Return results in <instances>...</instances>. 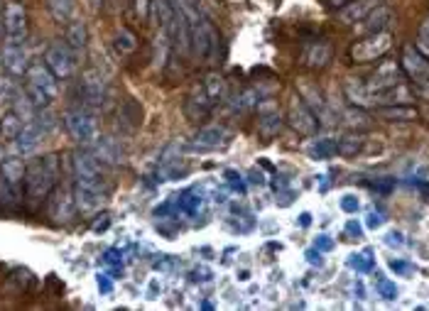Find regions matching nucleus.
<instances>
[{
	"instance_id": "f257e3e1",
	"label": "nucleus",
	"mask_w": 429,
	"mask_h": 311,
	"mask_svg": "<svg viewBox=\"0 0 429 311\" xmlns=\"http://www.w3.org/2000/svg\"><path fill=\"white\" fill-rule=\"evenodd\" d=\"M59 182V157L45 155L34 160L25 172V196L30 201H45Z\"/></svg>"
},
{
	"instance_id": "f03ea898",
	"label": "nucleus",
	"mask_w": 429,
	"mask_h": 311,
	"mask_svg": "<svg viewBox=\"0 0 429 311\" xmlns=\"http://www.w3.org/2000/svg\"><path fill=\"white\" fill-rule=\"evenodd\" d=\"M218 47H221V37H218V30L209 23L207 17H199L196 25L191 28V54L196 59L213 64L218 59Z\"/></svg>"
},
{
	"instance_id": "7ed1b4c3",
	"label": "nucleus",
	"mask_w": 429,
	"mask_h": 311,
	"mask_svg": "<svg viewBox=\"0 0 429 311\" xmlns=\"http://www.w3.org/2000/svg\"><path fill=\"white\" fill-rule=\"evenodd\" d=\"M390 47H393V34L388 32V30H383V32L368 34L366 39H358L348 54H351V59L356 61V64H368V61H375L388 54Z\"/></svg>"
},
{
	"instance_id": "20e7f679",
	"label": "nucleus",
	"mask_w": 429,
	"mask_h": 311,
	"mask_svg": "<svg viewBox=\"0 0 429 311\" xmlns=\"http://www.w3.org/2000/svg\"><path fill=\"white\" fill-rule=\"evenodd\" d=\"M64 128L76 142H94L98 138V120L86 108H72L64 113Z\"/></svg>"
},
{
	"instance_id": "39448f33",
	"label": "nucleus",
	"mask_w": 429,
	"mask_h": 311,
	"mask_svg": "<svg viewBox=\"0 0 429 311\" xmlns=\"http://www.w3.org/2000/svg\"><path fill=\"white\" fill-rule=\"evenodd\" d=\"M45 64L52 69L59 81H67V78L74 76L76 72V61H74V52L67 42H54V45L47 47V54H45Z\"/></svg>"
},
{
	"instance_id": "423d86ee",
	"label": "nucleus",
	"mask_w": 429,
	"mask_h": 311,
	"mask_svg": "<svg viewBox=\"0 0 429 311\" xmlns=\"http://www.w3.org/2000/svg\"><path fill=\"white\" fill-rule=\"evenodd\" d=\"M74 179H76V184H98V186H106V177H103L101 162L91 152H76L74 155Z\"/></svg>"
},
{
	"instance_id": "0eeeda50",
	"label": "nucleus",
	"mask_w": 429,
	"mask_h": 311,
	"mask_svg": "<svg viewBox=\"0 0 429 311\" xmlns=\"http://www.w3.org/2000/svg\"><path fill=\"white\" fill-rule=\"evenodd\" d=\"M0 61H3V67L12 74V76H20V74L28 72V52L23 47V39H15V37H8V42L3 45L0 50Z\"/></svg>"
},
{
	"instance_id": "6e6552de",
	"label": "nucleus",
	"mask_w": 429,
	"mask_h": 311,
	"mask_svg": "<svg viewBox=\"0 0 429 311\" xmlns=\"http://www.w3.org/2000/svg\"><path fill=\"white\" fill-rule=\"evenodd\" d=\"M106 194L108 186H98V184H76L74 186V199H76V208L81 213L98 211L106 201Z\"/></svg>"
},
{
	"instance_id": "1a4fd4ad",
	"label": "nucleus",
	"mask_w": 429,
	"mask_h": 311,
	"mask_svg": "<svg viewBox=\"0 0 429 311\" xmlns=\"http://www.w3.org/2000/svg\"><path fill=\"white\" fill-rule=\"evenodd\" d=\"M229 142H231V133L223 125H209V128H201L196 133L194 142H191V150L213 152V150H223Z\"/></svg>"
},
{
	"instance_id": "9d476101",
	"label": "nucleus",
	"mask_w": 429,
	"mask_h": 311,
	"mask_svg": "<svg viewBox=\"0 0 429 311\" xmlns=\"http://www.w3.org/2000/svg\"><path fill=\"white\" fill-rule=\"evenodd\" d=\"M255 108H258V133H260V138H265V140L275 138V135L280 133V128H282L278 103L270 98H260Z\"/></svg>"
},
{
	"instance_id": "9b49d317",
	"label": "nucleus",
	"mask_w": 429,
	"mask_h": 311,
	"mask_svg": "<svg viewBox=\"0 0 429 311\" xmlns=\"http://www.w3.org/2000/svg\"><path fill=\"white\" fill-rule=\"evenodd\" d=\"M397 84H400V69H397V64L395 61H383V64L370 74L366 86L370 94L380 96V94H388L390 89H395Z\"/></svg>"
},
{
	"instance_id": "f8f14e48",
	"label": "nucleus",
	"mask_w": 429,
	"mask_h": 311,
	"mask_svg": "<svg viewBox=\"0 0 429 311\" xmlns=\"http://www.w3.org/2000/svg\"><path fill=\"white\" fill-rule=\"evenodd\" d=\"M3 28H6L8 37L23 39L28 34V10H25L23 3L10 0L6 8H3Z\"/></svg>"
},
{
	"instance_id": "ddd939ff",
	"label": "nucleus",
	"mask_w": 429,
	"mask_h": 311,
	"mask_svg": "<svg viewBox=\"0 0 429 311\" xmlns=\"http://www.w3.org/2000/svg\"><path fill=\"white\" fill-rule=\"evenodd\" d=\"M319 118L314 116V111L309 106H306L304 100L297 96V98H292L290 103V125L297 130L300 135H314L319 128Z\"/></svg>"
},
{
	"instance_id": "4468645a",
	"label": "nucleus",
	"mask_w": 429,
	"mask_h": 311,
	"mask_svg": "<svg viewBox=\"0 0 429 311\" xmlns=\"http://www.w3.org/2000/svg\"><path fill=\"white\" fill-rule=\"evenodd\" d=\"M25 76H28V84L34 86V89L45 91L47 96H50L52 100L59 96V84H56V76L52 74V69L47 67V64H39V61H34V64H30L28 72H25Z\"/></svg>"
},
{
	"instance_id": "2eb2a0df",
	"label": "nucleus",
	"mask_w": 429,
	"mask_h": 311,
	"mask_svg": "<svg viewBox=\"0 0 429 311\" xmlns=\"http://www.w3.org/2000/svg\"><path fill=\"white\" fill-rule=\"evenodd\" d=\"M52 199H50V206H47V211H50V218H54V221L64 223L69 221V218H74V213L79 211L76 208V199H74V191L69 189H52Z\"/></svg>"
},
{
	"instance_id": "dca6fc26",
	"label": "nucleus",
	"mask_w": 429,
	"mask_h": 311,
	"mask_svg": "<svg viewBox=\"0 0 429 311\" xmlns=\"http://www.w3.org/2000/svg\"><path fill=\"white\" fill-rule=\"evenodd\" d=\"M106 81H103V76H101L98 72H86L84 76H81V86H79V94H81V98H84V103L89 108H96L101 106L103 100H106Z\"/></svg>"
},
{
	"instance_id": "f3484780",
	"label": "nucleus",
	"mask_w": 429,
	"mask_h": 311,
	"mask_svg": "<svg viewBox=\"0 0 429 311\" xmlns=\"http://www.w3.org/2000/svg\"><path fill=\"white\" fill-rule=\"evenodd\" d=\"M402 67L412 81H429V56H424L417 47H405Z\"/></svg>"
},
{
	"instance_id": "a211bd4d",
	"label": "nucleus",
	"mask_w": 429,
	"mask_h": 311,
	"mask_svg": "<svg viewBox=\"0 0 429 311\" xmlns=\"http://www.w3.org/2000/svg\"><path fill=\"white\" fill-rule=\"evenodd\" d=\"M344 94L356 108H375V106H380V103H383V100H380V96L378 94H370V91H368V86L361 84L358 78H346V81H344Z\"/></svg>"
},
{
	"instance_id": "6ab92c4d",
	"label": "nucleus",
	"mask_w": 429,
	"mask_h": 311,
	"mask_svg": "<svg viewBox=\"0 0 429 311\" xmlns=\"http://www.w3.org/2000/svg\"><path fill=\"white\" fill-rule=\"evenodd\" d=\"M297 89H300V98L304 100L306 106L312 108L314 116L322 118V120H326V122H331V120H329V118H331V111H329V106H326V98H324V94H322V91H319V86L309 84V81H304V78H302Z\"/></svg>"
},
{
	"instance_id": "aec40b11",
	"label": "nucleus",
	"mask_w": 429,
	"mask_h": 311,
	"mask_svg": "<svg viewBox=\"0 0 429 311\" xmlns=\"http://www.w3.org/2000/svg\"><path fill=\"white\" fill-rule=\"evenodd\" d=\"M25 172H28L25 162L15 155L6 157V160L0 162V177L6 179V184L15 194L17 191H25Z\"/></svg>"
},
{
	"instance_id": "412c9836",
	"label": "nucleus",
	"mask_w": 429,
	"mask_h": 311,
	"mask_svg": "<svg viewBox=\"0 0 429 311\" xmlns=\"http://www.w3.org/2000/svg\"><path fill=\"white\" fill-rule=\"evenodd\" d=\"M213 100L209 98V94L204 91V86H194V89L189 91V96H187V103H184V111H187V116L191 118V120H201V118L207 116L209 111H211Z\"/></svg>"
},
{
	"instance_id": "4be33fe9",
	"label": "nucleus",
	"mask_w": 429,
	"mask_h": 311,
	"mask_svg": "<svg viewBox=\"0 0 429 311\" xmlns=\"http://www.w3.org/2000/svg\"><path fill=\"white\" fill-rule=\"evenodd\" d=\"M375 116L380 120H388V122H410V120H417V108L407 106V103H385V106H375L373 108Z\"/></svg>"
},
{
	"instance_id": "5701e85b",
	"label": "nucleus",
	"mask_w": 429,
	"mask_h": 311,
	"mask_svg": "<svg viewBox=\"0 0 429 311\" xmlns=\"http://www.w3.org/2000/svg\"><path fill=\"white\" fill-rule=\"evenodd\" d=\"M42 138H45V128H42L39 122H34V120L25 122L23 130H20V135H17V140H15L20 155H32L39 147V142H42Z\"/></svg>"
},
{
	"instance_id": "b1692460",
	"label": "nucleus",
	"mask_w": 429,
	"mask_h": 311,
	"mask_svg": "<svg viewBox=\"0 0 429 311\" xmlns=\"http://www.w3.org/2000/svg\"><path fill=\"white\" fill-rule=\"evenodd\" d=\"M378 6V0H348L344 8L339 10V20L344 25L363 23V17Z\"/></svg>"
},
{
	"instance_id": "393cba45",
	"label": "nucleus",
	"mask_w": 429,
	"mask_h": 311,
	"mask_svg": "<svg viewBox=\"0 0 429 311\" xmlns=\"http://www.w3.org/2000/svg\"><path fill=\"white\" fill-rule=\"evenodd\" d=\"M331 61V47L326 42H314L309 50L304 52V64L309 69H324Z\"/></svg>"
},
{
	"instance_id": "a878e982",
	"label": "nucleus",
	"mask_w": 429,
	"mask_h": 311,
	"mask_svg": "<svg viewBox=\"0 0 429 311\" xmlns=\"http://www.w3.org/2000/svg\"><path fill=\"white\" fill-rule=\"evenodd\" d=\"M12 113L23 122H32L37 118V106H34L30 96L25 94V89H17L15 98H12Z\"/></svg>"
},
{
	"instance_id": "bb28decb",
	"label": "nucleus",
	"mask_w": 429,
	"mask_h": 311,
	"mask_svg": "<svg viewBox=\"0 0 429 311\" xmlns=\"http://www.w3.org/2000/svg\"><path fill=\"white\" fill-rule=\"evenodd\" d=\"M91 155L98 162H118L121 160V147H118L116 140H106V138H96L94 140V150Z\"/></svg>"
},
{
	"instance_id": "cd10ccee",
	"label": "nucleus",
	"mask_w": 429,
	"mask_h": 311,
	"mask_svg": "<svg viewBox=\"0 0 429 311\" xmlns=\"http://www.w3.org/2000/svg\"><path fill=\"white\" fill-rule=\"evenodd\" d=\"M64 42L72 47L74 54H76V52H84L86 42H89V30H86V25L81 23V20H74V23L67 28V37H64Z\"/></svg>"
},
{
	"instance_id": "c85d7f7f",
	"label": "nucleus",
	"mask_w": 429,
	"mask_h": 311,
	"mask_svg": "<svg viewBox=\"0 0 429 311\" xmlns=\"http://www.w3.org/2000/svg\"><path fill=\"white\" fill-rule=\"evenodd\" d=\"M388 20H390V10H388V8H383V6H375L373 10L363 17V30H366L368 34L383 32L385 25H388Z\"/></svg>"
},
{
	"instance_id": "c756f323",
	"label": "nucleus",
	"mask_w": 429,
	"mask_h": 311,
	"mask_svg": "<svg viewBox=\"0 0 429 311\" xmlns=\"http://www.w3.org/2000/svg\"><path fill=\"white\" fill-rule=\"evenodd\" d=\"M334 155H339V140L334 138H322L309 147L312 160H331Z\"/></svg>"
},
{
	"instance_id": "7c9ffc66",
	"label": "nucleus",
	"mask_w": 429,
	"mask_h": 311,
	"mask_svg": "<svg viewBox=\"0 0 429 311\" xmlns=\"http://www.w3.org/2000/svg\"><path fill=\"white\" fill-rule=\"evenodd\" d=\"M169 50H172V34L160 28V32H157V37H155V67L162 69L167 64Z\"/></svg>"
},
{
	"instance_id": "2f4dec72",
	"label": "nucleus",
	"mask_w": 429,
	"mask_h": 311,
	"mask_svg": "<svg viewBox=\"0 0 429 311\" xmlns=\"http://www.w3.org/2000/svg\"><path fill=\"white\" fill-rule=\"evenodd\" d=\"M47 10L54 17L56 23H67L69 17L74 15V0H45Z\"/></svg>"
},
{
	"instance_id": "473e14b6",
	"label": "nucleus",
	"mask_w": 429,
	"mask_h": 311,
	"mask_svg": "<svg viewBox=\"0 0 429 311\" xmlns=\"http://www.w3.org/2000/svg\"><path fill=\"white\" fill-rule=\"evenodd\" d=\"M23 125L25 122L10 111L3 120H0V135H3V140H8V142H15L20 130H23Z\"/></svg>"
},
{
	"instance_id": "72a5a7b5",
	"label": "nucleus",
	"mask_w": 429,
	"mask_h": 311,
	"mask_svg": "<svg viewBox=\"0 0 429 311\" xmlns=\"http://www.w3.org/2000/svg\"><path fill=\"white\" fill-rule=\"evenodd\" d=\"M201 86H204V91H207L213 103H216L223 96V91H226V81H223V76H218V74H209V76L201 81Z\"/></svg>"
},
{
	"instance_id": "f704fd0d",
	"label": "nucleus",
	"mask_w": 429,
	"mask_h": 311,
	"mask_svg": "<svg viewBox=\"0 0 429 311\" xmlns=\"http://www.w3.org/2000/svg\"><path fill=\"white\" fill-rule=\"evenodd\" d=\"M135 47H138V37H135L130 30H118L116 32V50L121 52V54H130V52H135Z\"/></svg>"
},
{
	"instance_id": "c9c22d12",
	"label": "nucleus",
	"mask_w": 429,
	"mask_h": 311,
	"mask_svg": "<svg viewBox=\"0 0 429 311\" xmlns=\"http://www.w3.org/2000/svg\"><path fill=\"white\" fill-rule=\"evenodd\" d=\"M373 253H353V255H348V260H346V265L353 267V270H358V272H368V270H373Z\"/></svg>"
},
{
	"instance_id": "e433bc0d",
	"label": "nucleus",
	"mask_w": 429,
	"mask_h": 311,
	"mask_svg": "<svg viewBox=\"0 0 429 311\" xmlns=\"http://www.w3.org/2000/svg\"><path fill=\"white\" fill-rule=\"evenodd\" d=\"M363 150V140L358 135H346L339 140V155L344 157H356Z\"/></svg>"
},
{
	"instance_id": "4c0bfd02",
	"label": "nucleus",
	"mask_w": 429,
	"mask_h": 311,
	"mask_svg": "<svg viewBox=\"0 0 429 311\" xmlns=\"http://www.w3.org/2000/svg\"><path fill=\"white\" fill-rule=\"evenodd\" d=\"M344 122L348 125V128L363 130V128H368V116L363 113V108L353 106V111H346L344 113Z\"/></svg>"
},
{
	"instance_id": "58836bf2",
	"label": "nucleus",
	"mask_w": 429,
	"mask_h": 311,
	"mask_svg": "<svg viewBox=\"0 0 429 311\" xmlns=\"http://www.w3.org/2000/svg\"><path fill=\"white\" fill-rule=\"evenodd\" d=\"M15 94H17L15 81L8 78V76H0V103H12Z\"/></svg>"
},
{
	"instance_id": "ea45409f",
	"label": "nucleus",
	"mask_w": 429,
	"mask_h": 311,
	"mask_svg": "<svg viewBox=\"0 0 429 311\" xmlns=\"http://www.w3.org/2000/svg\"><path fill=\"white\" fill-rule=\"evenodd\" d=\"M378 294L388 301H395L397 299V287L390 282V279H378Z\"/></svg>"
},
{
	"instance_id": "a19ab883",
	"label": "nucleus",
	"mask_w": 429,
	"mask_h": 311,
	"mask_svg": "<svg viewBox=\"0 0 429 311\" xmlns=\"http://www.w3.org/2000/svg\"><path fill=\"white\" fill-rule=\"evenodd\" d=\"M390 270L395 275H400V277H410L415 272V265L407 260H390Z\"/></svg>"
},
{
	"instance_id": "79ce46f5",
	"label": "nucleus",
	"mask_w": 429,
	"mask_h": 311,
	"mask_svg": "<svg viewBox=\"0 0 429 311\" xmlns=\"http://www.w3.org/2000/svg\"><path fill=\"white\" fill-rule=\"evenodd\" d=\"M341 208H344L346 213H356L358 208H361V201L356 199V196L351 194H346L344 199H341Z\"/></svg>"
},
{
	"instance_id": "37998d69",
	"label": "nucleus",
	"mask_w": 429,
	"mask_h": 311,
	"mask_svg": "<svg viewBox=\"0 0 429 311\" xmlns=\"http://www.w3.org/2000/svg\"><path fill=\"white\" fill-rule=\"evenodd\" d=\"M385 245H390V248H402L405 245V235L400 230H390V233L385 235Z\"/></svg>"
},
{
	"instance_id": "c03bdc74",
	"label": "nucleus",
	"mask_w": 429,
	"mask_h": 311,
	"mask_svg": "<svg viewBox=\"0 0 429 311\" xmlns=\"http://www.w3.org/2000/svg\"><path fill=\"white\" fill-rule=\"evenodd\" d=\"M314 248L322 253H329L334 250V240L329 238V235H317V240H314Z\"/></svg>"
},
{
	"instance_id": "a18cd8bd",
	"label": "nucleus",
	"mask_w": 429,
	"mask_h": 311,
	"mask_svg": "<svg viewBox=\"0 0 429 311\" xmlns=\"http://www.w3.org/2000/svg\"><path fill=\"white\" fill-rule=\"evenodd\" d=\"M385 223V218H383V213H378V211H370L368 213V221H366V226L370 228V230H375V228H380Z\"/></svg>"
},
{
	"instance_id": "49530a36",
	"label": "nucleus",
	"mask_w": 429,
	"mask_h": 311,
	"mask_svg": "<svg viewBox=\"0 0 429 311\" xmlns=\"http://www.w3.org/2000/svg\"><path fill=\"white\" fill-rule=\"evenodd\" d=\"M150 0H135V12H138L140 20H147V12H150Z\"/></svg>"
},
{
	"instance_id": "de8ad7c7",
	"label": "nucleus",
	"mask_w": 429,
	"mask_h": 311,
	"mask_svg": "<svg viewBox=\"0 0 429 311\" xmlns=\"http://www.w3.org/2000/svg\"><path fill=\"white\" fill-rule=\"evenodd\" d=\"M415 94H417L419 98L429 100V81H415Z\"/></svg>"
},
{
	"instance_id": "09e8293b",
	"label": "nucleus",
	"mask_w": 429,
	"mask_h": 311,
	"mask_svg": "<svg viewBox=\"0 0 429 311\" xmlns=\"http://www.w3.org/2000/svg\"><path fill=\"white\" fill-rule=\"evenodd\" d=\"M306 262H309V265H322V250H317V248H314V250H306Z\"/></svg>"
},
{
	"instance_id": "8fccbe9b",
	"label": "nucleus",
	"mask_w": 429,
	"mask_h": 311,
	"mask_svg": "<svg viewBox=\"0 0 429 311\" xmlns=\"http://www.w3.org/2000/svg\"><path fill=\"white\" fill-rule=\"evenodd\" d=\"M393 186H395V182H393V179H385V182H373V184H370V189H378V191H390Z\"/></svg>"
},
{
	"instance_id": "3c124183",
	"label": "nucleus",
	"mask_w": 429,
	"mask_h": 311,
	"mask_svg": "<svg viewBox=\"0 0 429 311\" xmlns=\"http://www.w3.org/2000/svg\"><path fill=\"white\" fill-rule=\"evenodd\" d=\"M226 177H229V184H231V186H236V189H238L240 194H243V191H245V186H243V182H240V177H238V174L229 172V174H226Z\"/></svg>"
},
{
	"instance_id": "603ef678",
	"label": "nucleus",
	"mask_w": 429,
	"mask_h": 311,
	"mask_svg": "<svg viewBox=\"0 0 429 311\" xmlns=\"http://www.w3.org/2000/svg\"><path fill=\"white\" fill-rule=\"evenodd\" d=\"M419 39L429 45V17L427 20H422V25H419Z\"/></svg>"
},
{
	"instance_id": "864d4df0",
	"label": "nucleus",
	"mask_w": 429,
	"mask_h": 311,
	"mask_svg": "<svg viewBox=\"0 0 429 311\" xmlns=\"http://www.w3.org/2000/svg\"><path fill=\"white\" fill-rule=\"evenodd\" d=\"M346 233H351V235H356V238H361V226H358L356 221H348V223H346Z\"/></svg>"
},
{
	"instance_id": "5fc2aeb1",
	"label": "nucleus",
	"mask_w": 429,
	"mask_h": 311,
	"mask_svg": "<svg viewBox=\"0 0 429 311\" xmlns=\"http://www.w3.org/2000/svg\"><path fill=\"white\" fill-rule=\"evenodd\" d=\"M248 177H251V182H253V184H262V174L258 172V169H253V172L248 174Z\"/></svg>"
},
{
	"instance_id": "6e6d98bb",
	"label": "nucleus",
	"mask_w": 429,
	"mask_h": 311,
	"mask_svg": "<svg viewBox=\"0 0 429 311\" xmlns=\"http://www.w3.org/2000/svg\"><path fill=\"white\" fill-rule=\"evenodd\" d=\"M103 277H106V275H98L101 289H103V292H108V289H111V284H108V282H106V279H103Z\"/></svg>"
},
{
	"instance_id": "4d7b16f0",
	"label": "nucleus",
	"mask_w": 429,
	"mask_h": 311,
	"mask_svg": "<svg viewBox=\"0 0 429 311\" xmlns=\"http://www.w3.org/2000/svg\"><path fill=\"white\" fill-rule=\"evenodd\" d=\"M309 221H312V216H309V213H302V216H300V223H302V226H309Z\"/></svg>"
},
{
	"instance_id": "13d9d810",
	"label": "nucleus",
	"mask_w": 429,
	"mask_h": 311,
	"mask_svg": "<svg viewBox=\"0 0 429 311\" xmlns=\"http://www.w3.org/2000/svg\"><path fill=\"white\" fill-rule=\"evenodd\" d=\"M344 3H348V0H331V6H344Z\"/></svg>"
}]
</instances>
